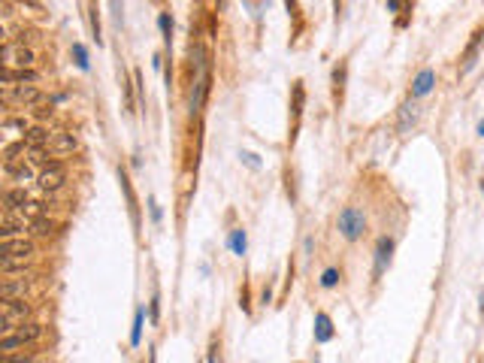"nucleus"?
Listing matches in <instances>:
<instances>
[{
	"label": "nucleus",
	"mask_w": 484,
	"mask_h": 363,
	"mask_svg": "<svg viewBox=\"0 0 484 363\" xmlns=\"http://www.w3.org/2000/svg\"><path fill=\"white\" fill-rule=\"evenodd\" d=\"M363 230H367V215H363L358 206H345L339 212V233L349 242H354L363 236Z\"/></svg>",
	"instance_id": "1"
},
{
	"label": "nucleus",
	"mask_w": 484,
	"mask_h": 363,
	"mask_svg": "<svg viewBox=\"0 0 484 363\" xmlns=\"http://www.w3.org/2000/svg\"><path fill=\"white\" fill-rule=\"evenodd\" d=\"M27 312H31V306L24 303V299H0V330H3V336L15 333V321H24Z\"/></svg>",
	"instance_id": "2"
},
{
	"label": "nucleus",
	"mask_w": 484,
	"mask_h": 363,
	"mask_svg": "<svg viewBox=\"0 0 484 363\" xmlns=\"http://www.w3.org/2000/svg\"><path fill=\"white\" fill-rule=\"evenodd\" d=\"M40 336H43V327H40V324H22L15 333L3 336V342H0V351H3V357H13V351L18 348V345L36 342Z\"/></svg>",
	"instance_id": "3"
},
{
	"label": "nucleus",
	"mask_w": 484,
	"mask_h": 363,
	"mask_svg": "<svg viewBox=\"0 0 484 363\" xmlns=\"http://www.w3.org/2000/svg\"><path fill=\"white\" fill-rule=\"evenodd\" d=\"M31 61H34V52L31 49H24V45H15V43H6L3 45V64H6V70H13V67L31 70Z\"/></svg>",
	"instance_id": "4"
},
{
	"label": "nucleus",
	"mask_w": 484,
	"mask_h": 363,
	"mask_svg": "<svg viewBox=\"0 0 484 363\" xmlns=\"http://www.w3.org/2000/svg\"><path fill=\"white\" fill-rule=\"evenodd\" d=\"M6 100H15V103H22L24 109L27 106H40V103H45V94L40 88H34V85H15L13 91H6L3 94Z\"/></svg>",
	"instance_id": "5"
},
{
	"label": "nucleus",
	"mask_w": 484,
	"mask_h": 363,
	"mask_svg": "<svg viewBox=\"0 0 484 363\" xmlns=\"http://www.w3.org/2000/svg\"><path fill=\"white\" fill-rule=\"evenodd\" d=\"M64 182H67V170H64L58 161H54L52 167H45V170L40 172V188H43V191H58Z\"/></svg>",
	"instance_id": "6"
},
{
	"label": "nucleus",
	"mask_w": 484,
	"mask_h": 363,
	"mask_svg": "<svg viewBox=\"0 0 484 363\" xmlns=\"http://www.w3.org/2000/svg\"><path fill=\"white\" fill-rule=\"evenodd\" d=\"M31 254H34V242L31 239H3V251H0V258L27 260Z\"/></svg>",
	"instance_id": "7"
},
{
	"label": "nucleus",
	"mask_w": 484,
	"mask_h": 363,
	"mask_svg": "<svg viewBox=\"0 0 484 363\" xmlns=\"http://www.w3.org/2000/svg\"><path fill=\"white\" fill-rule=\"evenodd\" d=\"M24 230H31V221H24L15 212H3V239H24Z\"/></svg>",
	"instance_id": "8"
},
{
	"label": "nucleus",
	"mask_w": 484,
	"mask_h": 363,
	"mask_svg": "<svg viewBox=\"0 0 484 363\" xmlns=\"http://www.w3.org/2000/svg\"><path fill=\"white\" fill-rule=\"evenodd\" d=\"M76 149H79V140H76L73 133H54L49 154H54V158H61V154H73Z\"/></svg>",
	"instance_id": "9"
},
{
	"label": "nucleus",
	"mask_w": 484,
	"mask_h": 363,
	"mask_svg": "<svg viewBox=\"0 0 484 363\" xmlns=\"http://www.w3.org/2000/svg\"><path fill=\"white\" fill-rule=\"evenodd\" d=\"M433 82H436V73H433V70H421V73L415 76V82H412V97H424V94H430Z\"/></svg>",
	"instance_id": "10"
},
{
	"label": "nucleus",
	"mask_w": 484,
	"mask_h": 363,
	"mask_svg": "<svg viewBox=\"0 0 484 363\" xmlns=\"http://www.w3.org/2000/svg\"><path fill=\"white\" fill-rule=\"evenodd\" d=\"M390 251H394V239H390V236H381L379 249H376V276L390 263Z\"/></svg>",
	"instance_id": "11"
},
{
	"label": "nucleus",
	"mask_w": 484,
	"mask_h": 363,
	"mask_svg": "<svg viewBox=\"0 0 484 363\" xmlns=\"http://www.w3.org/2000/svg\"><path fill=\"white\" fill-rule=\"evenodd\" d=\"M22 140H24V145H27L31 151L45 149V142H49V131H45V127H31V131H27Z\"/></svg>",
	"instance_id": "12"
},
{
	"label": "nucleus",
	"mask_w": 484,
	"mask_h": 363,
	"mask_svg": "<svg viewBox=\"0 0 484 363\" xmlns=\"http://www.w3.org/2000/svg\"><path fill=\"white\" fill-rule=\"evenodd\" d=\"M3 203H6V212H22V209L27 206V191H24V188H13V191H6Z\"/></svg>",
	"instance_id": "13"
},
{
	"label": "nucleus",
	"mask_w": 484,
	"mask_h": 363,
	"mask_svg": "<svg viewBox=\"0 0 484 363\" xmlns=\"http://www.w3.org/2000/svg\"><path fill=\"white\" fill-rule=\"evenodd\" d=\"M206 94H209V76L197 79V88H194V94H191V115H197L200 109H203Z\"/></svg>",
	"instance_id": "14"
},
{
	"label": "nucleus",
	"mask_w": 484,
	"mask_h": 363,
	"mask_svg": "<svg viewBox=\"0 0 484 363\" xmlns=\"http://www.w3.org/2000/svg\"><path fill=\"white\" fill-rule=\"evenodd\" d=\"M27 281L24 279H3V285H0V299H15L18 294H24Z\"/></svg>",
	"instance_id": "15"
},
{
	"label": "nucleus",
	"mask_w": 484,
	"mask_h": 363,
	"mask_svg": "<svg viewBox=\"0 0 484 363\" xmlns=\"http://www.w3.org/2000/svg\"><path fill=\"white\" fill-rule=\"evenodd\" d=\"M481 40H484V27H478L476 34H472V43L467 45V52H463V73L467 70H472V64H476V54H478V45H481Z\"/></svg>",
	"instance_id": "16"
},
{
	"label": "nucleus",
	"mask_w": 484,
	"mask_h": 363,
	"mask_svg": "<svg viewBox=\"0 0 484 363\" xmlns=\"http://www.w3.org/2000/svg\"><path fill=\"white\" fill-rule=\"evenodd\" d=\"M6 176L18 182V185H24V182H31V167L27 163H6Z\"/></svg>",
	"instance_id": "17"
},
{
	"label": "nucleus",
	"mask_w": 484,
	"mask_h": 363,
	"mask_svg": "<svg viewBox=\"0 0 484 363\" xmlns=\"http://www.w3.org/2000/svg\"><path fill=\"white\" fill-rule=\"evenodd\" d=\"M13 82H36L34 70H3V85H13Z\"/></svg>",
	"instance_id": "18"
},
{
	"label": "nucleus",
	"mask_w": 484,
	"mask_h": 363,
	"mask_svg": "<svg viewBox=\"0 0 484 363\" xmlns=\"http://www.w3.org/2000/svg\"><path fill=\"white\" fill-rule=\"evenodd\" d=\"M122 188H124V197H127V206H131L133 221L140 224V212H136V197H133V188H131V182H127V172H124V170H122Z\"/></svg>",
	"instance_id": "19"
},
{
	"label": "nucleus",
	"mask_w": 484,
	"mask_h": 363,
	"mask_svg": "<svg viewBox=\"0 0 484 363\" xmlns=\"http://www.w3.org/2000/svg\"><path fill=\"white\" fill-rule=\"evenodd\" d=\"M52 230H54V224H52L49 215H43V218H36V221H31V233H36V236H49Z\"/></svg>",
	"instance_id": "20"
},
{
	"label": "nucleus",
	"mask_w": 484,
	"mask_h": 363,
	"mask_svg": "<svg viewBox=\"0 0 484 363\" xmlns=\"http://www.w3.org/2000/svg\"><path fill=\"white\" fill-rule=\"evenodd\" d=\"M315 321H318V342H327V339H330V318H327L324 312H318V318H315Z\"/></svg>",
	"instance_id": "21"
},
{
	"label": "nucleus",
	"mask_w": 484,
	"mask_h": 363,
	"mask_svg": "<svg viewBox=\"0 0 484 363\" xmlns=\"http://www.w3.org/2000/svg\"><path fill=\"white\" fill-rule=\"evenodd\" d=\"M415 118H418L415 103H406V106H403V112H399V131H406L409 124H415Z\"/></svg>",
	"instance_id": "22"
},
{
	"label": "nucleus",
	"mask_w": 484,
	"mask_h": 363,
	"mask_svg": "<svg viewBox=\"0 0 484 363\" xmlns=\"http://www.w3.org/2000/svg\"><path fill=\"white\" fill-rule=\"evenodd\" d=\"M142 339V306L136 309V318H133V333H131V345H140Z\"/></svg>",
	"instance_id": "23"
},
{
	"label": "nucleus",
	"mask_w": 484,
	"mask_h": 363,
	"mask_svg": "<svg viewBox=\"0 0 484 363\" xmlns=\"http://www.w3.org/2000/svg\"><path fill=\"white\" fill-rule=\"evenodd\" d=\"M230 249H233V254H240V258L245 254V233L242 230H233L230 233Z\"/></svg>",
	"instance_id": "24"
},
{
	"label": "nucleus",
	"mask_w": 484,
	"mask_h": 363,
	"mask_svg": "<svg viewBox=\"0 0 484 363\" xmlns=\"http://www.w3.org/2000/svg\"><path fill=\"white\" fill-rule=\"evenodd\" d=\"M158 24H161V31H163V40L170 43V34H173V18H170V13H161L158 15Z\"/></svg>",
	"instance_id": "25"
},
{
	"label": "nucleus",
	"mask_w": 484,
	"mask_h": 363,
	"mask_svg": "<svg viewBox=\"0 0 484 363\" xmlns=\"http://www.w3.org/2000/svg\"><path fill=\"white\" fill-rule=\"evenodd\" d=\"M73 54H76V64L82 70H88V54H85V45L82 43H73Z\"/></svg>",
	"instance_id": "26"
},
{
	"label": "nucleus",
	"mask_w": 484,
	"mask_h": 363,
	"mask_svg": "<svg viewBox=\"0 0 484 363\" xmlns=\"http://www.w3.org/2000/svg\"><path fill=\"white\" fill-rule=\"evenodd\" d=\"M336 281H339V269H333V267H330V269H324V276H321V285H324V288H333Z\"/></svg>",
	"instance_id": "27"
},
{
	"label": "nucleus",
	"mask_w": 484,
	"mask_h": 363,
	"mask_svg": "<svg viewBox=\"0 0 484 363\" xmlns=\"http://www.w3.org/2000/svg\"><path fill=\"white\" fill-rule=\"evenodd\" d=\"M300 112H303V85H294V115L300 118Z\"/></svg>",
	"instance_id": "28"
},
{
	"label": "nucleus",
	"mask_w": 484,
	"mask_h": 363,
	"mask_svg": "<svg viewBox=\"0 0 484 363\" xmlns=\"http://www.w3.org/2000/svg\"><path fill=\"white\" fill-rule=\"evenodd\" d=\"M24 127H27L24 118H6V121H3V131H9V133H13V131H24Z\"/></svg>",
	"instance_id": "29"
},
{
	"label": "nucleus",
	"mask_w": 484,
	"mask_h": 363,
	"mask_svg": "<svg viewBox=\"0 0 484 363\" xmlns=\"http://www.w3.org/2000/svg\"><path fill=\"white\" fill-rule=\"evenodd\" d=\"M91 27H94V36L100 43V15H97V9H91Z\"/></svg>",
	"instance_id": "30"
},
{
	"label": "nucleus",
	"mask_w": 484,
	"mask_h": 363,
	"mask_svg": "<svg viewBox=\"0 0 484 363\" xmlns=\"http://www.w3.org/2000/svg\"><path fill=\"white\" fill-rule=\"evenodd\" d=\"M336 91H342V82H345V64H342V67H336Z\"/></svg>",
	"instance_id": "31"
},
{
	"label": "nucleus",
	"mask_w": 484,
	"mask_h": 363,
	"mask_svg": "<svg viewBox=\"0 0 484 363\" xmlns=\"http://www.w3.org/2000/svg\"><path fill=\"white\" fill-rule=\"evenodd\" d=\"M218 348H215V345H212V348H209V363H221V357H218V354H215Z\"/></svg>",
	"instance_id": "32"
},
{
	"label": "nucleus",
	"mask_w": 484,
	"mask_h": 363,
	"mask_svg": "<svg viewBox=\"0 0 484 363\" xmlns=\"http://www.w3.org/2000/svg\"><path fill=\"white\" fill-rule=\"evenodd\" d=\"M152 321H158V297L152 299Z\"/></svg>",
	"instance_id": "33"
},
{
	"label": "nucleus",
	"mask_w": 484,
	"mask_h": 363,
	"mask_svg": "<svg viewBox=\"0 0 484 363\" xmlns=\"http://www.w3.org/2000/svg\"><path fill=\"white\" fill-rule=\"evenodd\" d=\"M3 363H31V360H24V357H3Z\"/></svg>",
	"instance_id": "34"
},
{
	"label": "nucleus",
	"mask_w": 484,
	"mask_h": 363,
	"mask_svg": "<svg viewBox=\"0 0 484 363\" xmlns=\"http://www.w3.org/2000/svg\"><path fill=\"white\" fill-rule=\"evenodd\" d=\"M478 133H481V136H484V121H481V124H478Z\"/></svg>",
	"instance_id": "35"
},
{
	"label": "nucleus",
	"mask_w": 484,
	"mask_h": 363,
	"mask_svg": "<svg viewBox=\"0 0 484 363\" xmlns=\"http://www.w3.org/2000/svg\"><path fill=\"white\" fill-rule=\"evenodd\" d=\"M481 191H484V182H481Z\"/></svg>",
	"instance_id": "36"
}]
</instances>
